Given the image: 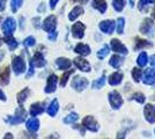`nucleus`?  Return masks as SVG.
Listing matches in <instances>:
<instances>
[{
  "label": "nucleus",
  "mask_w": 155,
  "mask_h": 139,
  "mask_svg": "<svg viewBox=\"0 0 155 139\" xmlns=\"http://www.w3.org/2000/svg\"><path fill=\"white\" fill-rule=\"evenodd\" d=\"M78 118H79L78 114L72 113V114H70L68 116H66V117H65V118H64V123H66V124H71V123H74L75 121H78Z\"/></svg>",
  "instance_id": "nucleus-34"
},
{
  "label": "nucleus",
  "mask_w": 155,
  "mask_h": 139,
  "mask_svg": "<svg viewBox=\"0 0 155 139\" xmlns=\"http://www.w3.org/2000/svg\"><path fill=\"white\" fill-rule=\"evenodd\" d=\"M29 93H30V91H29L28 88H25L23 91H21V92L18 94V102H19L20 104H22V103L26 101L27 98H28V95H29Z\"/></svg>",
  "instance_id": "nucleus-29"
},
{
  "label": "nucleus",
  "mask_w": 155,
  "mask_h": 139,
  "mask_svg": "<svg viewBox=\"0 0 155 139\" xmlns=\"http://www.w3.org/2000/svg\"><path fill=\"white\" fill-rule=\"evenodd\" d=\"M81 14H84V8L80 6L74 7V8L71 11V13L68 14V19H70L71 21H74L78 16H80Z\"/></svg>",
  "instance_id": "nucleus-23"
},
{
  "label": "nucleus",
  "mask_w": 155,
  "mask_h": 139,
  "mask_svg": "<svg viewBox=\"0 0 155 139\" xmlns=\"http://www.w3.org/2000/svg\"><path fill=\"white\" fill-rule=\"evenodd\" d=\"M130 5H131V7H133V5H134V2H133V0H130Z\"/></svg>",
  "instance_id": "nucleus-48"
},
{
  "label": "nucleus",
  "mask_w": 155,
  "mask_h": 139,
  "mask_svg": "<svg viewBox=\"0 0 155 139\" xmlns=\"http://www.w3.org/2000/svg\"><path fill=\"white\" fill-rule=\"evenodd\" d=\"M12 66H13L14 72L16 73V74H21V73H23L26 71V63H25V60L22 59L21 57H19V56H16V57L13 58V64H12Z\"/></svg>",
  "instance_id": "nucleus-5"
},
{
  "label": "nucleus",
  "mask_w": 155,
  "mask_h": 139,
  "mask_svg": "<svg viewBox=\"0 0 155 139\" xmlns=\"http://www.w3.org/2000/svg\"><path fill=\"white\" fill-rule=\"evenodd\" d=\"M112 4H114V8L117 12H122L125 6V0H114Z\"/></svg>",
  "instance_id": "nucleus-32"
},
{
  "label": "nucleus",
  "mask_w": 155,
  "mask_h": 139,
  "mask_svg": "<svg viewBox=\"0 0 155 139\" xmlns=\"http://www.w3.org/2000/svg\"><path fill=\"white\" fill-rule=\"evenodd\" d=\"M35 38L32 37V36H29V37H27L26 40H25V45L26 46H32L35 45Z\"/></svg>",
  "instance_id": "nucleus-41"
},
{
  "label": "nucleus",
  "mask_w": 155,
  "mask_h": 139,
  "mask_svg": "<svg viewBox=\"0 0 155 139\" xmlns=\"http://www.w3.org/2000/svg\"><path fill=\"white\" fill-rule=\"evenodd\" d=\"M8 137H9V138H13V136H12L11 133H7V136H5V138H8Z\"/></svg>",
  "instance_id": "nucleus-47"
},
{
  "label": "nucleus",
  "mask_w": 155,
  "mask_h": 139,
  "mask_svg": "<svg viewBox=\"0 0 155 139\" xmlns=\"http://www.w3.org/2000/svg\"><path fill=\"white\" fill-rule=\"evenodd\" d=\"M111 48H112V50L115 52L127 55V48L119 40H117V38H114V40L111 41Z\"/></svg>",
  "instance_id": "nucleus-9"
},
{
  "label": "nucleus",
  "mask_w": 155,
  "mask_h": 139,
  "mask_svg": "<svg viewBox=\"0 0 155 139\" xmlns=\"http://www.w3.org/2000/svg\"><path fill=\"white\" fill-rule=\"evenodd\" d=\"M56 27H57V19H56L54 15L48 16L45 20H44V22H43V29H44L45 31H48V33L54 31Z\"/></svg>",
  "instance_id": "nucleus-6"
},
{
  "label": "nucleus",
  "mask_w": 155,
  "mask_h": 139,
  "mask_svg": "<svg viewBox=\"0 0 155 139\" xmlns=\"http://www.w3.org/2000/svg\"><path fill=\"white\" fill-rule=\"evenodd\" d=\"M153 18L155 19V7H154V9H153Z\"/></svg>",
  "instance_id": "nucleus-50"
},
{
  "label": "nucleus",
  "mask_w": 155,
  "mask_h": 139,
  "mask_svg": "<svg viewBox=\"0 0 155 139\" xmlns=\"http://www.w3.org/2000/svg\"><path fill=\"white\" fill-rule=\"evenodd\" d=\"M136 42V50H140L142 48H148V46L152 45V43L148 42V41H145V40H140V38H137Z\"/></svg>",
  "instance_id": "nucleus-30"
},
{
  "label": "nucleus",
  "mask_w": 155,
  "mask_h": 139,
  "mask_svg": "<svg viewBox=\"0 0 155 139\" xmlns=\"http://www.w3.org/2000/svg\"><path fill=\"white\" fill-rule=\"evenodd\" d=\"M82 125H84V127H86L87 130L93 131V132H96L97 130H98V123H97L96 119L94 118L93 116H87V117H84V121H82Z\"/></svg>",
  "instance_id": "nucleus-3"
},
{
  "label": "nucleus",
  "mask_w": 155,
  "mask_h": 139,
  "mask_svg": "<svg viewBox=\"0 0 155 139\" xmlns=\"http://www.w3.org/2000/svg\"><path fill=\"white\" fill-rule=\"evenodd\" d=\"M115 26H116L115 21L105 20V21H102L100 23V29L105 34H112L114 30H115Z\"/></svg>",
  "instance_id": "nucleus-11"
},
{
  "label": "nucleus",
  "mask_w": 155,
  "mask_h": 139,
  "mask_svg": "<svg viewBox=\"0 0 155 139\" xmlns=\"http://www.w3.org/2000/svg\"><path fill=\"white\" fill-rule=\"evenodd\" d=\"M104 84H105V75H102L100 79L95 80V81L93 82V88H95V89H100L101 87H103Z\"/></svg>",
  "instance_id": "nucleus-33"
},
{
  "label": "nucleus",
  "mask_w": 155,
  "mask_h": 139,
  "mask_svg": "<svg viewBox=\"0 0 155 139\" xmlns=\"http://www.w3.org/2000/svg\"><path fill=\"white\" fill-rule=\"evenodd\" d=\"M93 5L101 13H104L107 11V2H105V0H93Z\"/></svg>",
  "instance_id": "nucleus-26"
},
{
  "label": "nucleus",
  "mask_w": 155,
  "mask_h": 139,
  "mask_svg": "<svg viewBox=\"0 0 155 139\" xmlns=\"http://www.w3.org/2000/svg\"><path fill=\"white\" fill-rule=\"evenodd\" d=\"M31 63L35 65V66H37V67L44 66V65H45V59H44V57H43L42 52L35 53V56L32 57V59H31Z\"/></svg>",
  "instance_id": "nucleus-16"
},
{
  "label": "nucleus",
  "mask_w": 155,
  "mask_h": 139,
  "mask_svg": "<svg viewBox=\"0 0 155 139\" xmlns=\"http://www.w3.org/2000/svg\"><path fill=\"white\" fill-rule=\"evenodd\" d=\"M74 64H75V66H77L79 70H81V71H84V72H89V71H91V65H89V63L86 59H84V58H80V57L75 58V59H74Z\"/></svg>",
  "instance_id": "nucleus-13"
},
{
  "label": "nucleus",
  "mask_w": 155,
  "mask_h": 139,
  "mask_svg": "<svg viewBox=\"0 0 155 139\" xmlns=\"http://www.w3.org/2000/svg\"><path fill=\"white\" fill-rule=\"evenodd\" d=\"M141 75H142V70L138 68V67H134V68L132 70V77H133V79H134L136 82H139V81H140Z\"/></svg>",
  "instance_id": "nucleus-31"
},
{
  "label": "nucleus",
  "mask_w": 155,
  "mask_h": 139,
  "mask_svg": "<svg viewBox=\"0 0 155 139\" xmlns=\"http://www.w3.org/2000/svg\"><path fill=\"white\" fill-rule=\"evenodd\" d=\"M122 80H123V74L119 72H115L109 77V84L111 86H117L122 82Z\"/></svg>",
  "instance_id": "nucleus-17"
},
{
  "label": "nucleus",
  "mask_w": 155,
  "mask_h": 139,
  "mask_svg": "<svg viewBox=\"0 0 155 139\" xmlns=\"http://www.w3.org/2000/svg\"><path fill=\"white\" fill-rule=\"evenodd\" d=\"M0 22H1V18H0Z\"/></svg>",
  "instance_id": "nucleus-52"
},
{
  "label": "nucleus",
  "mask_w": 155,
  "mask_h": 139,
  "mask_svg": "<svg viewBox=\"0 0 155 139\" xmlns=\"http://www.w3.org/2000/svg\"><path fill=\"white\" fill-rule=\"evenodd\" d=\"M0 100H2V101H6V96H5V94L0 91Z\"/></svg>",
  "instance_id": "nucleus-46"
},
{
  "label": "nucleus",
  "mask_w": 155,
  "mask_h": 139,
  "mask_svg": "<svg viewBox=\"0 0 155 139\" xmlns=\"http://www.w3.org/2000/svg\"><path fill=\"white\" fill-rule=\"evenodd\" d=\"M124 61V58L123 57H120V56H118V55H114L112 57H111V59H110V65L112 67H115V68H119L120 65L123 64Z\"/></svg>",
  "instance_id": "nucleus-22"
},
{
  "label": "nucleus",
  "mask_w": 155,
  "mask_h": 139,
  "mask_svg": "<svg viewBox=\"0 0 155 139\" xmlns=\"http://www.w3.org/2000/svg\"><path fill=\"white\" fill-rule=\"evenodd\" d=\"M23 0H11V6H12V11L13 12H16L19 9L21 5H22Z\"/></svg>",
  "instance_id": "nucleus-36"
},
{
  "label": "nucleus",
  "mask_w": 155,
  "mask_h": 139,
  "mask_svg": "<svg viewBox=\"0 0 155 139\" xmlns=\"http://www.w3.org/2000/svg\"><path fill=\"white\" fill-rule=\"evenodd\" d=\"M5 42H6L7 44H8V46H9V50H14L15 48H18V45H19V43L14 40L12 35H6Z\"/></svg>",
  "instance_id": "nucleus-27"
},
{
  "label": "nucleus",
  "mask_w": 155,
  "mask_h": 139,
  "mask_svg": "<svg viewBox=\"0 0 155 139\" xmlns=\"http://www.w3.org/2000/svg\"><path fill=\"white\" fill-rule=\"evenodd\" d=\"M150 2H153V0H140L139 1V9L140 11H145L146 7L148 6Z\"/></svg>",
  "instance_id": "nucleus-40"
},
{
  "label": "nucleus",
  "mask_w": 155,
  "mask_h": 139,
  "mask_svg": "<svg viewBox=\"0 0 155 139\" xmlns=\"http://www.w3.org/2000/svg\"><path fill=\"white\" fill-rule=\"evenodd\" d=\"M38 127H39V121L37 118L32 117V118L27 121V129H28L29 131L35 132V131H37V130H38Z\"/></svg>",
  "instance_id": "nucleus-20"
},
{
  "label": "nucleus",
  "mask_w": 155,
  "mask_h": 139,
  "mask_svg": "<svg viewBox=\"0 0 155 139\" xmlns=\"http://www.w3.org/2000/svg\"><path fill=\"white\" fill-rule=\"evenodd\" d=\"M137 63H138V65H139L140 67L146 66V64L148 63V56H147V53H146V52L140 53V55H139V57H138Z\"/></svg>",
  "instance_id": "nucleus-28"
},
{
  "label": "nucleus",
  "mask_w": 155,
  "mask_h": 139,
  "mask_svg": "<svg viewBox=\"0 0 155 139\" xmlns=\"http://www.w3.org/2000/svg\"><path fill=\"white\" fill-rule=\"evenodd\" d=\"M152 27H153V21H152V19H145L143 22H142V25L140 26V31L142 34H145V35H147L150 31Z\"/></svg>",
  "instance_id": "nucleus-21"
},
{
  "label": "nucleus",
  "mask_w": 155,
  "mask_h": 139,
  "mask_svg": "<svg viewBox=\"0 0 155 139\" xmlns=\"http://www.w3.org/2000/svg\"><path fill=\"white\" fill-rule=\"evenodd\" d=\"M124 25H125V21L123 18H119L117 20V33L118 34H123L124 30Z\"/></svg>",
  "instance_id": "nucleus-37"
},
{
  "label": "nucleus",
  "mask_w": 155,
  "mask_h": 139,
  "mask_svg": "<svg viewBox=\"0 0 155 139\" xmlns=\"http://www.w3.org/2000/svg\"><path fill=\"white\" fill-rule=\"evenodd\" d=\"M87 1H88V0H80V2H81V4H86Z\"/></svg>",
  "instance_id": "nucleus-49"
},
{
  "label": "nucleus",
  "mask_w": 155,
  "mask_h": 139,
  "mask_svg": "<svg viewBox=\"0 0 155 139\" xmlns=\"http://www.w3.org/2000/svg\"><path fill=\"white\" fill-rule=\"evenodd\" d=\"M88 86V80L82 77H75L72 81V87L78 91V92H82L84 88Z\"/></svg>",
  "instance_id": "nucleus-4"
},
{
  "label": "nucleus",
  "mask_w": 155,
  "mask_h": 139,
  "mask_svg": "<svg viewBox=\"0 0 155 139\" xmlns=\"http://www.w3.org/2000/svg\"><path fill=\"white\" fill-rule=\"evenodd\" d=\"M15 28H16V22H15V20H14L13 18H8L4 22V25H2V31L6 34V35H12V33L15 30Z\"/></svg>",
  "instance_id": "nucleus-7"
},
{
  "label": "nucleus",
  "mask_w": 155,
  "mask_h": 139,
  "mask_svg": "<svg viewBox=\"0 0 155 139\" xmlns=\"http://www.w3.org/2000/svg\"><path fill=\"white\" fill-rule=\"evenodd\" d=\"M150 64H152V67L155 68V55L152 56V59H150Z\"/></svg>",
  "instance_id": "nucleus-45"
},
{
  "label": "nucleus",
  "mask_w": 155,
  "mask_h": 139,
  "mask_svg": "<svg viewBox=\"0 0 155 139\" xmlns=\"http://www.w3.org/2000/svg\"><path fill=\"white\" fill-rule=\"evenodd\" d=\"M59 0H50V7H51L52 9L56 7V5H57V2H58Z\"/></svg>",
  "instance_id": "nucleus-43"
},
{
  "label": "nucleus",
  "mask_w": 155,
  "mask_h": 139,
  "mask_svg": "<svg viewBox=\"0 0 155 139\" xmlns=\"http://www.w3.org/2000/svg\"><path fill=\"white\" fill-rule=\"evenodd\" d=\"M143 114L149 123H155V108L152 104H146L145 109H143Z\"/></svg>",
  "instance_id": "nucleus-12"
},
{
  "label": "nucleus",
  "mask_w": 155,
  "mask_h": 139,
  "mask_svg": "<svg viewBox=\"0 0 155 139\" xmlns=\"http://www.w3.org/2000/svg\"><path fill=\"white\" fill-rule=\"evenodd\" d=\"M43 111H44V103L37 102V103H34L30 107V115L31 116H37V115L42 114Z\"/></svg>",
  "instance_id": "nucleus-18"
},
{
  "label": "nucleus",
  "mask_w": 155,
  "mask_h": 139,
  "mask_svg": "<svg viewBox=\"0 0 155 139\" xmlns=\"http://www.w3.org/2000/svg\"><path fill=\"white\" fill-rule=\"evenodd\" d=\"M142 81L146 84V85H153L155 82V72L154 70H152V68H148V70H146L145 73H143V79Z\"/></svg>",
  "instance_id": "nucleus-14"
},
{
  "label": "nucleus",
  "mask_w": 155,
  "mask_h": 139,
  "mask_svg": "<svg viewBox=\"0 0 155 139\" xmlns=\"http://www.w3.org/2000/svg\"><path fill=\"white\" fill-rule=\"evenodd\" d=\"M132 99L138 101L139 103H143L145 102V95L142 94V93L138 92V93H134L133 95H132Z\"/></svg>",
  "instance_id": "nucleus-38"
},
{
  "label": "nucleus",
  "mask_w": 155,
  "mask_h": 139,
  "mask_svg": "<svg viewBox=\"0 0 155 139\" xmlns=\"http://www.w3.org/2000/svg\"><path fill=\"white\" fill-rule=\"evenodd\" d=\"M56 37H57V33H56V31H52V35H50V36H49V38H50L51 41H53Z\"/></svg>",
  "instance_id": "nucleus-44"
},
{
  "label": "nucleus",
  "mask_w": 155,
  "mask_h": 139,
  "mask_svg": "<svg viewBox=\"0 0 155 139\" xmlns=\"http://www.w3.org/2000/svg\"><path fill=\"white\" fill-rule=\"evenodd\" d=\"M74 72L73 70H71V71H68V72H66L63 74V77H61V79H60V85L64 87L65 85H66V82H67V80H68V78H70V75H71L72 73Z\"/></svg>",
  "instance_id": "nucleus-39"
},
{
  "label": "nucleus",
  "mask_w": 155,
  "mask_h": 139,
  "mask_svg": "<svg viewBox=\"0 0 155 139\" xmlns=\"http://www.w3.org/2000/svg\"><path fill=\"white\" fill-rule=\"evenodd\" d=\"M56 64L60 70H67L71 66V61L67 59V58H58L56 60Z\"/></svg>",
  "instance_id": "nucleus-25"
},
{
  "label": "nucleus",
  "mask_w": 155,
  "mask_h": 139,
  "mask_svg": "<svg viewBox=\"0 0 155 139\" xmlns=\"http://www.w3.org/2000/svg\"><path fill=\"white\" fill-rule=\"evenodd\" d=\"M109 102L114 109H119L123 106V99L117 91H112L109 94Z\"/></svg>",
  "instance_id": "nucleus-1"
},
{
  "label": "nucleus",
  "mask_w": 155,
  "mask_h": 139,
  "mask_svg": "<svg viewBox=\"0 0 155 139\" xmlns=\"http://www.w3.org/2000/svg\"><path fill=\"white\" fill-rule=\"evenodd\" d=\"M6 2H7V0H0V12H2V11L5 9Z\"/></svg>",
  "instance_id": "nucleus-42"
},
{
  "label": "nucleus",
  "mask_w": 155,
  "mask_h": 139,
  "mask_svg": "<svg viewBox=\"0 0 155 139\" xmlns=\"http://www.w3.org/2000/svg\"><path fill=\"white\" fill-rule=\"evenodd\" d=\"M74 51L77 53H79V55H81V56H88V55L91 53V48L87 45V44L80 43V44H78V45L75 46Z\"/></svg>",
  "instance_id": "nucleus-19"
},
{
  "label": "nucleus",
  "mask_w": 155,
  "mask_h": 139,
  "mask_svg": "<svg viewBox=\"0 0 155 139\" xmlns=\"http://www.w3.org/2000/svg\"><path fill=\"white\" fill-rule=\"evenodd\" d=\"M58 109H59L58 100H53L51 102V104L48 107V114L50 116H56V114L58 113Z\"/></svg>",
  "instance_id": "nucleus-24"
},
{
  "label": "nucleus",
  "mask_w": 155,
  "mask_h": 139,
  "mask_svg": "<svg viewBox=\"0 0 155 139\" xmlns=\"http://www.w3.org/2000/svg\"><path fill=\"white\" fill-rule=\"evenodd\" d=\"M57 82H58V77L56 74H51L48 78V82H46L45 92L46 93H53L57 88Z\"/></svg>",
  "instance_id": "nucleus-10"
},
{
  "label": "nucleus",
  "mask_w": 155,
  "mask_h": 139,
  "mask_svg": "<svg viewBox=\"0 0 155 139\" xmlns=\"http://www.w3.org/2000/svg\"><path fill=\"white\" fill-rule=\"evenodd\" d=\"M84 29H86V26L82 22H77L72 27V34L75 38H82L84 35Z\"/></svg>",
  "instance_id": "nucleus-8"
},
{
  "label": "nucleus",
  "mask_w": 155,
  "mask_h": 139,
  "mask_svg": "<svg viewBox=\"0 0 155 139\" xmlns=\"http://www.w3.org/2000/svg\"><path fill=\"white\" fill-rule=\"evenodd\" d=\"M26 118H27V111L22 107H20L19 109H16L15 116L11 117L9 119H7V122L9 124H18V123H22Z\"/></svg>",
  "instance_id": "nucleus-2"
},
{
  "label": "nucleus",
  "mask_w": 155,
  "mask_h": 139,
  "mask_svg": "<svg viewBox=\"0 0 155 139\" xmlns=\"http://www.w3.org/2000/svg\"><path fill=\"white\" fill-rule=\"evenodd\" d=\"M9 67L5 66L2 68H0V85H7L9 82Z\"/></svg>",
  "instance_id": "nucleus-15"
},
{
  "label": "nucleus",
  "mask_w": 155,
  "mask_h": 139,
  "mask_svg": "<svg viewBox=\"0 0 155 139\" xmlns=\"http://www.w3.org/2000/svg\"><path fill=\"white\" fill-rule=\"evenodd\" d=\"M1 44H2V38H1V36H0V46H1Z\"/></svg>",
  "instance_id": "nucleus-51"
},
{
  "label": "nucleus",
  "mask_w": 155,
  "mask_h": 139,
  "mask_svg": "<svg viewBox=\"0 0 155 139\" xmlns=\"http://www.w3.org/2000/svg\"><path fill=\"white\" fill-rule=\"evenodd\" d=\"M109 55V46L108 45H104L98 52H97V57L100 58V59H103L105 58V56H108Z\"/></svg>",
  "instance_id": "nucleus-35"
}]
</instances>
